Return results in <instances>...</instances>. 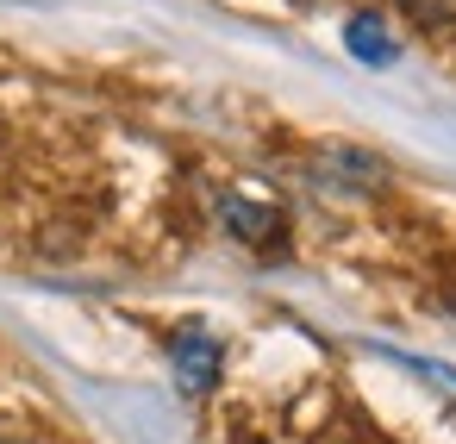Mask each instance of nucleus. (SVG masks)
Returning <instances> with one entry per match:
<instances>
[{"label": "nucleus", "instance_id": "f257e3e1", "mask_svg": "<svg viewBox=\"0 0 456 444\" xmlns=\"http://www.w3.org/2000/svg\"><path fill=\"white\" fill-rule=\"evenodd\" d=\"M169 363H175V388L182 394H207L219 382V369H225V350H219V338L207 325H182L169 338Z\"/></svg>", "mask_w": 456, "mask_h": 444}, {"label": "nucleus", "instance_id": "f03ea898", "mask_svg": "<svg viewBox=\"0 0 456 444\" xmlns=\"http://www.w3.org/2000/svg\"><path fill=\"white\" fill-rule=\"evenodd\" d=\"M313 176L331 182V188H350V194H375L387 182V163L362 144H319L313 151Z\"/></svg>", "mask_w": 456, "mask_h": 444}, {"label": "nucleus", "instance_id": "7ed1b4c3", "mask_svg": "<svg viewBox=\"0 0 456 444\" xmlns=\"http://www.w3.org/2000/svg\"><path fill=\"white\" fill-rule=\"evenodd\" d=\"M219 219H225V232L232 238H244V244H256V251H269V244H281V207H263V201H244V194H225L219 201Z\"/></svg>", "mask_w": 456, "mask_h": 444}, {"label": "nucleus", "instance_id": "20e7f679", "mask_svg": "<svg viewBox=\"0 0 456 444\" xmlns=\"http://www.w3.org/2000/svg\"><path fill=\"white\" fill-rule=\"evenodd\" d=\"M344 45H350V57H362V63H375V70L400 57V45L387 38V26H381L375 13H356V20L344 26Z\"/></svg>", "mask_w": 456, "mask_h": 444}, {"label": "nucleus", "instance_id": "39448f33", "mask_svg": "<svg viewBox=\"0 0 456 444\" xmlns=\"http://www.w3.org/2000/svg\"><path fill=\"white\" fill-rule=\"evenodd\" d=\"M419 26H456V0H400Z\"/></svg>", "mask_w": 456, "mask_h": 444}, {"label": "nucleus", "instance_id": "423d86ee", "mask_svg": "<svg viewBox=\"0 0 456 444\" xmlns=\"http://www.w3.org/2000/svg\"><path fill=\"white\" fill-rule=\"evenodd\" d=\"M0 444H38L32 432H20V425H0Z\"/></svg>", "mask_w": 456, "mask_h": 444}, {"label": "nucleus", "instance_id": "0eeeda50", "mask_svg": "<svg viewBox=\"0 0 456 444\" xmlns=\"http://www.w3.org/2000/svg\"><path fill=\"white\" fill-rule=\"evenodd\" d=\"M331 444H338V438H331Z\"/></svg>", "mask_w": 456, "mask_h": 444}]
</instances>
